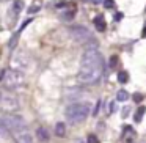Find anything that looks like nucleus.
I'll list each match as a JSON object with an SVG mask.
<instances>
[{"label": "nucleus", "instance_id": "obj_1", "mask_svg": "<svg viewBox=\"0 0 146 143\" xmlns=\"http://www.w3.org/2000/svg\"><path fill=\"white\" fill-rule=\"evenodd\" d=\"M104 72V58L101 52L96 49H88L83 52L82 60H80V71H79V80L85 85L98 83Z\"/></svg>", "mask_w": 146, "mask_h": 143}, {"label": "nucleus", "instance_id": "obj_2", "mask_svg": "<svg viewBox=\"0 0 146 143\" xmlns=\"http://www.w3.org/2000/svg\"><path fill=\"white\" fill-rule=\"evenodd\" d=\"M90 110H91V107H90L88 102H76V104L68 105L64 115H66V120L69 123L77 124L86 120V116L90 115Z\"/></svg>", "mask_w": 146, "mask_h": 143}, {"label": "nucleus", "instance_id": "obj_3", "mask_svg": "<svg viewBox=\"0 0 146 143\" xmlns=\"http://www.w3.org/2000/svg\"><path fill=\"white\" fill-rule=\"evenodd\" d=\"M0 124L8 129L10 132H22L25 130V120L19 115H5V116H0Z\"/></svg>", "mask_w": 146, "mask_h": 143}, {"label": "nucleus", "instance_id": "obj_4", "mask_svg": "<svg viewBox=\"0 0 146 143\" xmlns=\"http://www.w3.org/2000/svg\"><path fill=\"white\" fill-rule=\"evenodd\" d=\"M30 65H32V58L25 52H16L11 58V66L14 68V71H19V72L30 69Z\"/></svg>", "mask_w": 146, "mask_h": 143}, {"label": "nucleus", "instance_id": "obj_5", "mask_svg": "<svg viewBox=\"0 0 146 143\" xmlns=\"http://www.w3.org/2000/svg\"><path fill=\"white\" fill-rule=\"evenodd\" d=\"M71 36H72L74 41L80 43V44H88V43L93 41L91 32L83 25H74L71 29Z\"/></svg>", "mask_w": 146, "mask_h": 143}, {"label": "nucleus", "instance_id": "obj_6", "mask_svg": "<svg viewBox=\"0 0 146 143\" xmlns=\"http://www.w3.org/2000/svg\"><path fill=\"white\" fill-rule=\"evenodd\" d=\"M24 80H25V79H24V74L22 72L11 69V71H5V77H3L2 82L5 83L7 88H17V86H21L24 83Z\"/></svg>", "mask_w": 146, "mask_h": 143}, {"label": "nucleus", "instance_id": "obj_7", "mask_svg": "<svg viewBox=\"0 0 146 143\" xmlns=\"http://www.w3.org/2000/svg\"><path fill=\"white\" fill-rule=\"evenodd\" d=\"M0 108H3L7 112H14L19 108V101L16 96L3 93V94H0Z\"/></svg>", "mask_w": 146, "mask_h": 143}, {"label": "nucleus", "instance_id": "obj_8", "mask_svg": "<svg viewBox=\"0 0 146 143\" xmlns=\"http://www.w3.org/2000/svg\"><path fill=\"white\" fill-rule=\"evenodd\" d=\"M14 142L16 143H35V140H33V137L29 132L22 130V132L14 134Z\"/></svg>", "mask_w": 146, "mask_h": 143}, {"label": "nucleus", "instance_id": "obj_9", "mask_svg": "<svg viewBox=\"0 0 146 143\" xmlns=\"http://www.w3.org/2000/svg\"><path fill=\"white\" fill-rule=\"evenodd\" d=\"M36 137H38L39 142H47L50 135H49V130L46 127H38L36 129Z\"/></svg>", "mask_w": 146, "mask_h": 143}, {"label": "nucleus", "instance_id": "obj_10", "mask_svg": "<svg viewBox=\"0 0 146 143\" xmlns=\"http://www.w3.org/2000/svg\"><path fill=\"white\" fill-rule=\"evenodd\" d=\"M64 134H66V124L64 123H57V126H55V135L57 137H64Z\"/></svg>", "mask_w": 146, "mask_h": 143}, {"label": "nucleus", "instance_id": "obj_11", "mask_svg": "<svg viewBox=\"0 0 146 143\" xmlns=\"http://www.w3.org/2000/svg\"><path fill=\"white\" fill-rule=\"evenodd\" d=\"M94 27L99 30V32H104V30H105L104 17H102V16H96V17H94Z\"/></svg>", "mask_w": 146, "mask_h": 143}, {"label": "nucleus", "instance_id": "obj_12", "mask_svg": "<svg viewBox=\"0 0 146 143\" xmlns=\"http://www.w3.org/2000/svg\"><path fill=\"white\" fill-rule=\"evenodd\" d=\"M116 99H118L119 102L127 101V99H129V93H127L126 90H119V91L116 93Z\"/></svg>", "mask_w": 146, "mask_h": 143}, {"label": "nucleus", "instance_id": "obj_13", "mask_svg": "<svg viewBox=\"0 0 146 143\" xmlns=\"http://www.w3.org/2000/svg\"><path fill=\"white\" fill-rule=\"evenodd\" d=\"M145 113H146V107H145V105L138 107V110L135 112V121H137V123L141 121V118H143V115H145Z\"/></svg>", "mask_w": 146, "mask_h": 143}, {"label": "nucleus", "instance_id": "obj_14", "mask_svg": "<svg viewBox=\"0 0 146 143\" xmlns=\"http://www.w3.org/2000/svg\"><path fill=\"white\" fill-rule=\"evenodd\" d=\"M127 80H129V74H127V71H121V72H118V82L119 83H126Z\"/></svg>", "mask_w": 146, "mask_h": 143}, {"label": "nucleus", "instance_id": "obj_15", "mask_svg": "<svg viewBox=\"0 0 146 143\" xmlns=\"http://www.w3.org/2000/svg\"><path fill=\"white\" fill-rule=\"evenodd\" d=\"M22 8H24V3L21 2V0H16V2L13 3V11H14V13H21Z\"/></svg>", "mask_w": 146, "mask_h": 143}, {"label": "nucleus", "instance_id": "obj_16", "mask_svg": "<svg viewBox=\"0 0 146 143\" xmlns=\"http://www.w3.org/2000/svg\"><path fill=\"white\" fill-rule=\"evenodd\" d=\"M74 14H76V11L74 10H69V11H64L63 14H61V19H64V21H71L74 17Z\"/></svg>", "mask_w": 146, "mask_h": 143}, {"label": "nucleus", "instance_id": "obj_17", "mask_svg": "<svg viewBox=\"0 0 146 143\" xmlns=\"http://www.w3.org/2000/svg\"><path fill=\"white\" fill-rule=\"evenodd\" d=\"M104 7L107 8V10L113 8V7H115V0H104Z\"/></svg>", "mask_w": 146, "mask_h": 143}, {"label": "nucleus", "instance_id": "obj_18", "mask_svg": "<svg viewBox=\"0 0 146 143\" xmlns=\"http://www.w3.org/2000/svg\"><path fill=\"white\" fill-rule=\"evenodd\" d=\"M133 101H135V102H141L143 101V96L140 94V93H135V94H133Z\"/></svg>", "mask_w": 146, "mask_h": 143}, {"label": "nucleus", "instance_id": "obj_19", "mask_svg": "<svg viewBox=\"0 0 146 143\" xmlns=\"http://www.w3.org/2000/svg\"><path fill=\"white\" fill-rule=\"evenodd\" d=\"M116 63H118V58H116V57H111V58H110V65H108V66H110V68H115V66H116Z\"/></svg>", "mask_w": 146, "mask_h": 143}, {"label": "nucleus", "instance_id": "obj_20", "mask_svg": "<svg viewBox=\"0 0 146 143\" xmlns=\"http://www.w3.org/2000/svg\"><path fill=\"white\" fill-rule=\"evenodd\" d=\"M36 11H39V5H35V7H30V8H29V13H30V14L36 13Z\"/></svg>", "mask_w": 146, "mask_h": 143}, {"label": "nucleus", "instance_id": "obj_21", "mask_svg": "<svg viewBox=\"0 0 146 143\" xmlns=\"http://www.w3.org/2000/svg\"><path fill=\"white\" fill-rule=\"evenodd\" d=\"M16 43H17V35H14L13 38H11V41H10V47H14Z\"/></svg>", "mask_w": 146, "mask_h": 143}, {"label": "nucleus", "instance_id": "obj_22", "mask_svg": "<svg viewBox=\"0 0 146 143\" xmlns=\"http://www.w3.org/2000/svg\"><path fill=\"white\" fill-rule=\"evenodd\" d=\"M123 17H124L123 13H116V14H115V21H116V22H118V21H121Z\"/></svg>", "mask_w": 146, "mask_h": 143}, {"label": "nucleus", "instance_id": "obj_23", "mask_svg": "<svg viewBox=\"0 0 146 143\" xmlns=\"http://www.w3.org/2000/svg\"><path fill=\"white\" fill-rule=\"evenodd\" d=\"M99 107H101V101H99L98 104H96V108H94V112H93L94 115H98V112H99Z\"/></svg>", "mask_w": 146, "mask_h": 143}, {"label": "nucleus", "instance_id": "obj_24", "mask_svg": "<svg viewBox=\"0 0 146 143\" xmlns=\"http://www.w3.org/2000/svg\"><path fill=\"white\" fill-rule=\"evenodd\" d=\"M88 140H90L88 143H96V138H94V137H93V135H90V138H88Z\"/></svg>", "mask_w": 146, "mask_h": 143}, {"label": "nucleus", "instance_id": "obj_25", "mask_svg": "<svg viewBox=\"0 0 146 143\" xmlns=\"http://www.w3.org/2000/svg\"><path fill=\"white\" fill-rule=\"evenodd\" d=\"M91 2H93V3H94V5H99V3H102L104 0H91Z\"/></svg>", "mask_w": 146, "mask_h": 143}, {"label": "nucleus", "instance_id": "obj_26", "mask_svg": "<svg viewBox=\"0 0 146 143\" xmlns=\"http://www.w3.org/2000/svg\"><path fill=\"white\" fill-rule=\"evenodd\" d=\"M141 36H143V38H146V24H145V29H143V32H141Z\"/></svg>", "mask_w": 146, "mask_h": 143}, {"label": "nucleus", "instance_id": "obj_27", "mask_svg": "<svg viewBox=\"0 0 146 143\" xmlns=\"http://www.w3.org/2000/svg\"><path fill=\"white\" fill-rule=\"evenodd\" d=\"M76 143H85V142H83V140H77Z\"/></svg>", "mask_w": 146, "mask_h": 143}]
</instances>
